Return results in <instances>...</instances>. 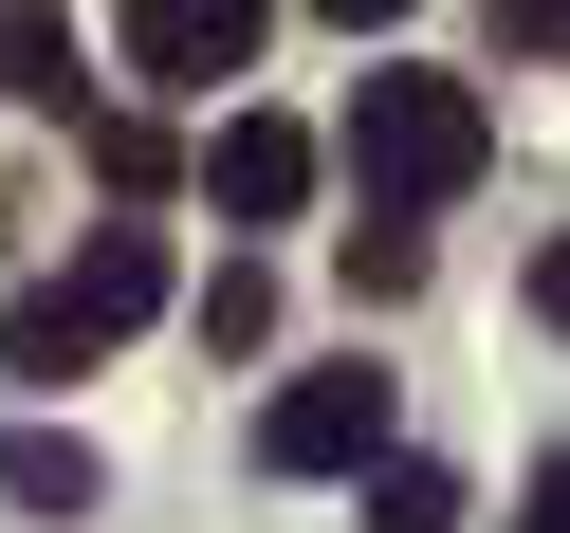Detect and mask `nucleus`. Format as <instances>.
<instances>
[{
    "label": "nucleus",
    "instance_id": "nucleus-6",
    "mask_svg": "<svg viewBox=\"0 0 570 533\" xmlns=\"http://www.w3.org/2000/svg\"><path fill=\"white\" fill-rule=\"evenodd\" d=\"M0 75L38 92V111H75V19L56 0H0Z\"/></svg>",
    "mask_w": 570,
    "mask_h": 533
},
{
    "label": "nucleus",
    "instance_id": "nucleus-2",
    "mask_svg": "<svg viewBox=\"0 0 570 533\" xmlns=\"http://www.w3.org/2000/svg\"><path fill=\"white\" fill-rule=\"evenodd\" d=\"M148 313H166V239H148V221H92V239H75V276H38V295H19V332H0V349H19V368H38V386H75L92 349H129V332H148Z\"/></svg>",
    "mask_w": 570,
    "mask_h": 533
},
{
    "label": "nucleus",
    "instance_id": "nucleus-9",
    "mask_svg": "<svg viewBox=\"0 0 570 533\" xmlns=\"http://www.w3.org/2000/svg\"><path fill=\"white\" fill-rule=\"evenodd\" d=\"M258 332H276V276L222 258V276H203V349H258Z\"/></svg>",
    "mask_w": 570,
    "mask_h": 533
},
{
    "label": "nucleus",
    "instance_id": "nucleus-10",
    "mask_svg": "<svg viewBox=\"0 0 570 533\" xmlns=\"http://www.w3.org/2000/svg\"><path fill=\"white\" fill-rule=\"evenodd\" d=\"M552 19H570V0H497V38H515V56H552Z\"/></svg>",
    "mask_w": 570,
    "mask_h": 533
},
{
    "label": "nucleus",
    "instance_id": "nucleus-11",
    "mask_svg": "<svg viewBox=\"0 0 570 533\" xmlns=\"http://www.w3.org/2000/svg\"><path fill=\"white\" fill-rule=\"evenodd\" d=\"M313 19H350V38H386V19H405V0H313Z\"/></svg>",
    "mask_w": 570,
    "mask_h": 533
},
{
    "label": "nucleus",
    "instance_id": "nucleus-7",
    "mask_svg": "<svg viewBox=\"0 0 570 533\" xmlns=\"http://www.w3.org/2000/svg\"><path fill=\"white\" fill-rule=\"evenodd\" d=\"M0 496H19V515H92V460L38 423V442H0Z\"/></svg>",
    "mask_w": 570,
    "mask_h": 533
},
{
    "label": "nucleus",
    "instance_id": "nucleus-8",
    "mask_svg": "<svg viewBox=\"0 0 570 533\" xmlns=\"http://www.w3.org/2000/svg\"><path fill=\"white\" fill-rule=\"evenodd\" d=\"M368 533H460V478L442 460H368Z\"/></svg>",
    "mask_w": 570,
    "mask_h": 533
},
{
    "label": "nucleus",
    "instance_id": "nucleus-1",
    "mask_svg": "<svg viewBox=\"0 0 570 533\" xmlns=\"http://www.w3.org/2000/svg\"><path fill=\"white\" fill-rule=\"evenodd\" d=\"M350 166H368V221H423V203H460L497 166V111L460 75H368L350 92Z\"/></svg>",
    "mask_w": 570,
    "mask_h": 533
},
{
    "label": "nucleus",
    "instance_id": "nucleus-12",
    "mask_svg": "<svg viewBox=\"0 0 570 533\" xmlns=\"http://www.w3.org/2000/svg\"><path fill=\"white\" fill-rule=\"evenodd\" d=\"M515 533H570V478H533V515H515Z\"/></svg>",
    "mask_w": 570,
    "mask_h": 533
},
{
    "label": "nucleus",
    "instance_id": "nucleus-4",
    "mask_svg": "<svg viewBox=\"0 0 570 533\" xmlns=\"http://www.w3.org/2000/svg\"><path fill=\"white\" fill-rule=\"evenodd\" d=\"M258 19H276V0H129V75H166V92H222L239 56H258Z\"/></svg>",
    "mask_w": 570,
    "mask_h": 533
},
{
    "label": "nucleus",
    "instance_id": "nucleus-5",
    "mask_svg": "<svg viewBox=\"0 0 570 533\" xmlns=\"http://www.w3.org/2000/svg\"><path fill=\"white\" fill-rule=\"evenodd\" d=\"M203 185H222V221H295V203H313V129H276V111H239L222 148H203Z\"/></svg>",
    "mask_w": 570,
    "mask_h": 533
},
{
    "label": "nucleus",
    "instance_id": "nucleus-3",
    "mask_svg": "<svg viewBox=\"0 0 570 533\" xmlns=\"http://www.w3.org/2000/svg\"><path fill=\"white\" fill-rule=\"evenodd\" d=\"M258 460L276 478H350V460H386V368H295L258 405Z\"/></svg>",
    "mask_w": 570,
    "mask_h": 533
}]
</instances>
